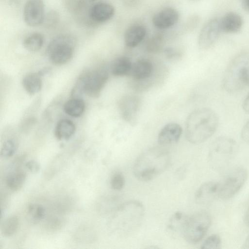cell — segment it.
I'll return each mask as SVG.
<instances>
[{"label": "cell", "instance_id": "1", "mask_svg": "<svg viewBox=\"0 0 249 249\" xmlns=\"http://www.w3.org/2000/svg\"><path fill=\"white\" fill-rule=\"evenodd\" d=\"M219 124L217 114L208 107L197 108L188 116L185 122V137L193 144L203 142L216 130Z\"/></svg>", "mask_w": 249, "mask_h": 249}, {"label": "cell", "instance_id": "2", "mask_svg": "<svg viewBox=\"0 0 249 249\" xmlns=\"http://www.w3.org/2000/svg\"><path fill=\"white\" fill-rule=\"evenodd\" d=\"M171 163L169 152L161 147L145 150L138 157L133 166L135 177L142 181L153 179L164 172Z\"/></svg>", "mask_w": 249, "mask_h": 249}, {"label": "cell", "instance_id": "3", "mask_svg": "<svg viewBox=\"0 0 249 249\" xmlns=\"http://www.w3.org/2000/svg\"><path fill=\"white\" fill-rule=\"evenodd\" d=\"M222 86L234 93L249 86V49L238 53L230 61L224 72Z\"/></svg>", "mask_w": 249, "mask_h": 249}, {"label": "cell", "instance_id": "4", "mask_svg": "<svg viewBox=\"0 0 249 249\" xmlns=\"http://www.w3.org/2000/svg\"><path fill=\"white\" fill-rule=\"evenodd\" d=\"M144 213L143 205L138 201H129L120 205L114 214V226L117 234L123 237L136 231L143 221Z\"/></svg>", "mask_w": 249, "mask_h": 249}, {"label": "cell", "instance_id": "5", "mask_svg": "<svg viewBox=\"0 0 249 249\" xmlns=\"http://www.w3.org/2000/svg\"><path fill=\"white\" fill-rule=\"evenodd\" d=\"M237 144L233 139L221 136L211 143L208 152V160L210 166L215 171L225 169L235 156Z\"/></svg>", "mask_w": 249, "mask_h": 249}, {"label": "cell", "instance_id": "6", "mask_svg": "<svg viewBox=\"0 0 249 249\" xmlns=\"http://www.w3.org/2000/svg\"><path fill=\"white\" fill-rule=\"evenodd\" d=\"M75 39L69 34H61L54 38L49 43L47 52L51 62L59 65L66 63L72 58Z\"/></svg>", "mask_w": 249, "mask_h": 249}, {"label": "cell", "instance_id": "7", "mask_svg": "<svg viewBox=\"0 0 249 249\" xmlns=\"http://www.w3.org/2000/svg\"><path fill=\"white\" fill-rule=\"evenodd\" d=\"M211 222V215L205 211L198 212L188 216L183 231V237L189 243H198L206 235Z\"/></svg>", "mask_w": 249, "mask_h": 249}, {"label": "cell", "instance_id": "8", "mask_svg": "<svg viewBox=\"0 0 249 249\" xmlns=\"http://www.w3.org/2000/svg\"><path fill=\"white\" fill-rule=\"evenodd\" d=\"M108 78V72L103 69L86 71L80 76L74 89L90 97H97Z\"/></svg>", "mask_w": 249, "mask_h": 249}, {"label": "cell", "instance_id": "9", "mask_svg": "<svg viewBox=\"0 0 249 249\" xmlns=\"http://www.w3.org/2000/svg\"><path fill=\"white\" fill-rule=\"evenodd\" d=\"M247 178V171L243 167L231 170L219 182V198L228 199L232 197L244 185Z\"/></svg>", "mask_w": 249, "mask_h": 249}, {"label": "cell", "instance_id": "10", "mask_svg": "<svg viewBox=\"0 0 249 249\" xmlns=\"http://www.w3.org/2000/svg\"><path fill=\"white\" fill-rule=\"evenodd\" d=\"M222 32L219 18H213L202 27L198 37V45L202 50L212 47L217 41Z\"/></svg>", "mask_w": 249, "mask_h": 249}, {"label": "cell", "instance_id": "11", "mask_svg": "<svg viewBox=\"0 0 249 249\" xmlns=\"http://www.w3.org/2000/svg\"><path fill=\"white\" fill-rule=\"evenodd\" d=\"M140 100L134 95H126L120 99L118 107L122 118L132 125L137 123Z\"/></svg>", "mask_w": 249, "mask_h": 249}, {"label": "cell", "instance_id": "12", "mask_svg": "<svg viewBox=\"0 0 249 249\" xmlns=\"http://www.w3.org/2000/svg\"><path fill=\"white\" fill-rule=\"evenodd\" d=\"M43 0H27L24 6L23 17L25 23L30 27L43 23L45 18Z\"/></svg>", "mask_w": 249, "mask_h": 249}, {"label": "cell", "instance_id": "13", "mask_svg": "<svg viewBox=\"0 0 249 249\" xmlns=\"http://www.w3.org/2000/svg\"><path fill=\"white\" fill-rule=\"evenodd\" d=\"M153 71V66L150 61L141 59L132 64L129 75L132 77L134 82L145 89L150 86Z\"/></svg>", "mask_w": 249, "mask_h": 249}, {"label": "cell", "instance_id": "14", "mask_svg": "<svg viewBox=\"0 0 249 249\" xmlns=\"http://www.w3.org/2000/svg\"><path fill=\"white\" fill-rule=\"evenodd\" d=\"M219 182L208 181L202 184L196 191L195 198L199 205H207L219 197Z\"/></svg>", "mask_w": 249, "mask_h": 249}, {"label": "cell", "instance_id": "15", "mask_svg": "<svg viewBox=\"0 0 249 249\" xmlns=\"http://www.w3.org/2000/svg\"><path fill=\"white\" fill-rule=\"evenodd\" d=\"M179 19V14L172 7L164 8L156 13L152 18V23L159 29H166L175 25Z\"/></svg>", "mask_w": 249, "mask_h": 249}, {"label": "cell", "instance_id": "16", "mask_svg": "<svg viewBox=\"0 0 249 249\" xmlns=\"http://www.w3.org/2000/svg\"><path fill=\"white\" fill-rule=\"evenodd\" d=\"M222 32L233 34L240 32L243 26L242 17L235 12H228L219 19Z\"/></svg>", "mask_w": 249, "mask_h": 249}, {"label": "cell", "instance_id": "17", "mask_svg": "<svg viewBox=\"0 0 249 249\" xmlns=\"http://www.w3.org/2000/svg\"><path fill=\"white\" fill-rule=\"evenodd\" d=\"M182 132L180 125L174 123H169L165 125L159 132L158 142L162 146L175 143L180 139Z\"/></svg>", "mask_w": 249, "mask_h": 249}, {"label": "cell", "instance_id": "18", "mask_svg": "<svg viewBox=\"0 0 249 249\" xmlns=\"http://www.w3.org/2000/svg\"><path fill=\"white\" fill-rule=\"evenodd\" d=\"M114 13V8L111 4L107 2H99L91 7L89 16L93 22L101 23L111 18Z\"/></svg>", "mask_w": 249, "mask_h": 249}, {"label": "cell", "instance_id": "19", "mask_svg": "<svg viewBox=\"0 0 249 249\" xmlns=\"http://www.w3.org/2000/svg\"><path fill=\"white\" fill-rule=\"evenodd\" d=\"M146 30L142 25H135L129 27L125 32V44L129 48H134L139 45L144 39Z\"/></svg>", "mask_w": 249, "mask_h": 249}, {"label": "cell", "instance_id": "20", "mask_svg": "<svg viewBox=\"0 0 249 249\" xmlns=\"http://www.w3.org/2000/svg\"><path fill=\"white\" fill-rule=\"evenodd\" d=\"M188 216L181 212L175 213L171 217L167 225V230L174 236H182L183 229Z\"/></svg>", "mask_w": 249, "mask_h": 249}, {"label": "cell", "instance_id": "21", "mask_svg": "<svg viewBox=\"0 0 249 249\" xmlns=\"http://www.w3.org/2000/svg\"><path fill=\"white\" fill-rule=\"evenodd\" d=\"M75 130V125L71 121L63 119L56 124L54 134L58 140H67L72 136Z\"/></svg>", "mask_w": 249, "mask_h": 249}, {"label": "cell", "instance_id": "22", "mask_svg": "<svg viewBox=\"0 0 249 249\" xmlns=\"http://www.w3.org/2000/svg\"><path fill=\"white\" fill-rule=\"evenodd\" d=\"M132 64L129 58L121 56L116 58L111 66V71L116 76L129 75Z\"/></svg>", "mask_w": 249, "mask_h": 249}, {"label": "cell", "instance_id": "23", "mask_svg": "<svg viewBox=\"0 0 249 249\" xmlns=\"http://www.w3.org/2000/svg\"><path fill=\"white\" fill-rule=\"evenodd\" d=\"M41 75L38 73H30L23 79L22 85L25 90L34 95L39 92L42 87Z\"/></svg>", "mask_w": 249, "mask_h": 249}, {"label": "cell", "instance_id": "24", "mask_svg": "<svg viewBox=\"0 0 249 249\" xmlns=\"http://www.w3.org/2000/svg\"><path fill=\"white\" fill-rule=\"evenodd\" d=\"M26 173L22 170H16L9 173L6 178V184L9 189L17 191L23 186L26 180Z\"/></svg>", "mask_w": 249, "mask_h": 249}, {"label": "cell", "instance_id": "25", "mask_svg": "<svg viewBox=\"0 0 249 249\" xmlns=\"http://www.w3.org/2000/svg\"><path fill=\"white\" fill-rule=\"evenodd\" d=\"M85 108V102L81 99L78 98L68 100L64 106L65 113L73 117H79L81 116Z\"/></svg>", "mask_w": 249, "mask_h": 249}, {"label": "cell", "instance_id": "26", "mask_svg": "<svg viewBox=\"0 0 249 249\" xmlns=\"http://www.w3.org/2000/svg\"><path fill=\"white\" fill-rule=\"evenodd\" d=\"M44 41L43 36L39 33H34L26 36L23 41L24 48L30 52H36L42 48Z\"/></svg>", "mask_w": 249, "mask_h": 249}, {"label": "cell", "instance_id": "27", "mask_svg": "<svg viewBox=\"0 0 249 249\" xmlns=\"http://www.w3.org/2000/svg\"><path fill=\"white\" fill-rule=\"evenodd\" d=\"M18 217L12 215L5 219L1 226V231L3 236L10 237L17 231L19 227Z\"/></svg>", "mask_w": 249, "mask_h": 249}, {"label": "cell", "instance_id": "28", "mask_svg": "<svg viewBox=\"0 0 249 249\" xmlns=\"http://www.w3.org/2000/svg\"><path fill=\"white\" fill-rule=\"evenodd\" d=\"M163 44V36L161 35H156L149 39L146 44V49L150 53H158L162 49Z\"/></svg>", "mask_w": 249, "mask_h": 249}, {"label": "cell", "instance_id": "29", "mask_svg": "<svg viewBox=\"0 0 249 249\" xmlns=\"http://www.w3.org/2000/svg\"><path fill=\"white\" fill-rule=\"evenodd\" d=\"M17 148V143L15 140L13 139L7 140L4 142L1 148V157L7 159L12 157L16 152Z\"/></svg>", "mask_w": 249, "mask_h": 249}, {"label": "cell", "instance_id": "30", "mask_svg": "<svg viewBox=\"0 0 249 249\" xmlns=\"http://www.w3.org/2000/svg\"><path fill=\"white\" fill-rule=\"evenodd\" d=\"M28 213L30 216L35 221L42 219L45 215V210L41 205L38 204H30L27 208Z\"/></svg>", "mask_w": 249, "mask_h": 249}, {"label": "cell", "instance_id": "31", "mask_svg": "<svg viewBox=\"0 0 249 249\" xmlns=\"http://www.w3.org/2000/svg\"><path fill=\"white\" fill-rule=\"evenodd\" d=\"M221 239L217 234H213L207 237L202 243L203 249H218L221 248Z\"/></svg>", "mask_w": 249, "mask_h": 249}, {"label": "cell", "instance_id": "32", "mask_svg": "<svg viewBox=\"0 0 249 249\" xmlns=\"http://www.w3.org/2000/svg\"><path fill=\"white\" fill-rule=\"evenodd\" d=\"M125 178L121 172H116L111 177L110 185L111 188L116 191L123 189L125 185Z\"/></svg>", "mask_w": 249, "mask_h": 249}, {"label": "cell", "instance_id": "33", "mask_svg": "<svg viewBox=\"0 0 249 249\" xmlns=\"http://www.w3.org/2000/svg\"><path fill=\"white\" fill-rule=\"evenodd\" d=\"M59 16L55 11H51L45 16L43 23L46 27H53L57 24L59 21Z\"/></svg>", "mask_w": 249, "mask_h": 249}, {"label": "cell", "instance_id": "34", "mask_svg": "<svg viewBox=\"0 0 249 249\" xmlns=\"http://www.w3.org/2000/svg\"><path fill=\"white\" fill-rule=\"evenodd\" d=\"M25 167L29 171L34 174L38 173L40 169L39 163L35 160H30L27 161L25 164Z\"/></svg>", "mask_w": 249, "mask_h": 249}, {"label": "cell", "instance_id": "35", "mask_svg": "<svg viewBox=\"0 0 249 249\" xmlns=\"http://www.w3.org/2000/svg\"><path fill=\"white\" fill-rule=\"evenodd\" d=\"M164 53L169 59H178L180 56V53L173 48H166L164 49Z\"/></svg>", "mask_w": 249, "mask_h": 249}, {"label": "cell", "instance_id": "36", "mask_svg": "<svg viewBox=\"0 0 249 249\" xmlns=\"http://www.w3.org/2000/svg\"><path fill=\"white\" fill-rule=\"evenodd\" d=\"M243 139L249 143V120L243 126L241 131Z\"/></svg>", "mask_w": 249, "mask_h": 249}, {"label": "cell", "instance_id": "37", "mask_svg": "<svg viewBox=\"0 0 249 249\" xmlns=\"http://www.w3.org/2000/svg\"><path fill=\"white\" fill-rule=\"evenodd\" d=\"M242 108L246 113L249 114V92L243 100Z\"/></svg>", "mask_w": 249, "mask_h": 249}, {"label": "cell", "instance_id": "38", "mask_svg": "<svg viewBox=\"0 0 249 249\" xmlns=\"http://www.w3.org/2000/svg\"><path fill=\"white\" fill-rule=\"evenodd\" d=\"M242 249H249V234L246 238L242 247Z\"/></svg>", "mask_w": 249, "mask_h": 249}, {"label": "cell", "instance_id": "39", "mask_svg": "<svg viewBox=\"0 0 249 249\" xmlns=\"http://www.w3.org/2000/svg\"><path fill=\"white\" fill-rule=\"evenodd\" d=\"M245 221L246 224L248 226H249V207L246 213V214H245Z\"/></svg>", "mask_w": 249, "mask_h": 249}, {"label": "cell", "instance_id": "40", "mask_svg": "<svg viewBox=\"0 0 249 249\" xmlns=\"http://www.w3.org/2000/svg\"><path fill=\"white\" fill-rule=\"evenodd\" d=\"M243 3L246 10L249 12V0H243Z\"/></svg>", "mask_w": 249, "mask_h": 249}, {"label": "cell", "instance_id": "41", "mask_svg": "<svg viewBox=\"0 0 249 249\" xmlns=\"http://www.w3.org/2000/svg\"><path fill=\"white\" fill-rule=\"evenodd\" d=\"M92 0V1H93V0Z\"/></svg>", "mask_w": 249, "mask_h": 249}]
</instances>
